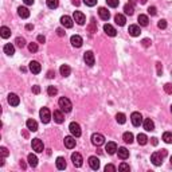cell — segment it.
Here are the masks:
<instances>
[{
	"instance_id": "29",
	"label": "cell",
	"mask_w": 172,
	"mask_h": 172,
	"mask_svg": "<svg viewBox=\"0 0 172 172\" xmlns=\"http://www.w3.org/2000/svg\"><path fill=\"white\" fill-rule=\"evenodd\" d=\"M55 164H57V168H58V170H61V171L66 168V160H65V157H62V156L57 157V161H55Z\"/></svg>"
},
{
	"instance_id": "26",
	"label": "cell",
	"mask_w": 172,
	"mask_h": 172,
	"mask_svg": "<svg viewBox=\"0 0 172 172\" xmlns=\"http://www.w3.org/2000/svg\"><path fill=\"white\" fill-rule=\"evenodd\" d=\"M18 14H19V16L22 18V19H27V18L30 16V11H29V8H26V7H19L18 8Z\"/></svg>"
},
{
	"instance_id": "35",
	"label": "cell",
	"mask_w": 172,
	"mask_h": 172,
	"mask_svg": "<svg viewBox=\"0 0 172 172\" xmlns=\"http://www.w3.org/2000/svg\"><path fill=\"white\" fill-rule=\"evenodd\" d=\"M123 140L126 144H130V143H133V134L130 133V132H125L123 134Z\"/></svg>"
},
{
	"instance_id": "34",
	"label": "cell",
	"mask_w": 172,
	"mask_h": 172,
	"mask_svg": "<svg viewBox=\"0 0 172 172\" xmlns=\"http://www.w3.org/2000/svg\"><path fill=\"white\" fill-rule=\"evenodd\" d=\"M124 11H125V14L126 15H133V12H134V7H133V4H130V3H128V4H125L124 5Z\"/></svg>"
},
{
	"instance_id": "19",
	"label": "cell",
	"mask_w": 172,
	"mask_h": 172,
	"mask_svg": "<svg viewBox=\"0 0 172 172\" xmlns=\"http://www.w3.org/2000/svg\"><path fill=\"white\" fill-rule=\"evenodd\" d=\"M117 155L121 160H126V159L129 157V151H128L125 147H120V148L117 149Z\"/></svg>"
},
{
	"instance_id": "31",
	"label": "cell",
	"mask_w": 172,
	"mask_h": 172,
	"mask_svg": "<svg viewBox=\"0 0 172 172\" xmlns=\"http://www.w3.org/2000/svg\"><path fill=\"white\" fill-rule=\"evenodd\" d=\"M0 35H2V38H3V39L10 38V36H11V30L8 29V27L3 26L2 29H0Z\"/></svg>"
},
{
	"instance_id": "58",
	"label": "cell",
	"mask_w": 172,
	"mask_h": 172,
	"mask_svg": "<svg viewBox=\"0 0 172 172\" xmlns=\"http://www.w3.org/2000/svg\"><path fill=\"white\" fill-rule=\"evenodd\" d=\"M54 77V71H49L47 73V78H52Z\"/></svg>"
},
{
	"instance_id": "63",
	"label": "cell",
	"mask_w": 172,
	"mask_h": 172,
	"mask_svg": "<svg viewBox=\"0 0 172 172\" xmlns=\"http://www.w3.org/2000/svg\"><path fill=\"white\" fill-rule=\"evenodd\" d=\"M171 112H172V105H171Z\"/></svg>"
},
{
	"instance_id": "54",
	"label": "cell",
	"mask_w": 172,
	"mask_h": 172,
	"mask_svg": "<svg viewBox=\"0 0 172 172\" xmlns=\"http://www.w3.org/2000/svg\"><path fill=\"white\" fill-rule=\"evenodd\" d=\"M57 34H58V36H65V34H66V32H65L62 29H58L57 30Z\"/></svg>"
},
{
	"instance_id": "32",
	"label": "cell",
	"mask_w": 172,
	"mask_h": 172,
	"mask_svg": "<svg viewBox=\"0 0 172 172\" xmlns=\"http://www.w3.org/2000/svg\"><path fill=\"white\" fill-rule=\"evenodd\" d=\"M114 22H116V24H118V26H125V22H126V19H125V16L124 15H121V14H117L114 16Z\"/></svg>"
},
{
	"instance_id": "11",
	"label": "cell",
	"mask_w": 172,
	"mask_h": 172,
	"mask_svg": "<svg viewBox=\"0 0 172 172\" xmlns=\"http://www.w3.org/2000/svg\"><path fill=\"white\" fill-rule=\"evenodd\" d=\"M83 61H85V63L87 66H93L96 62V58H94V54H93L92 51H86L85 55H83Z\"/></svg>"
},
{
	"instance_id": "41",
	"label": "cell",
	"mask_w": 172,
	"mask_h": 172,
	"mask_svg": "<svg viewBox=\"0 0 172 172\" xmlns=\"http://www.w3.org/2000/svg\"><path fill=\"white\" fill-rule=\"evenodd\" d=\"M106 4L112 8H116V7H118V4H120V0H106Z\"/></svg>"
},
{
	"instance_id": "23",
	"label": "cell",
	"mask_w": 172,
	"mask_h": 172,
	"mask_svg": "<svg viewBox=\"0 0 172 172\" xmlns=\"http://www.w3.org/2000/svg\"><path fill=\"white\" fill-rule=\"evenodd\" d=\"M128 32H129V35H132V36H139L140 32H141V30H140V26L132 24V26H129V29H128Z\"/></svg>"
},
{
	"instance_id": "43",
	"label": "cell",
	"mask_w": 172,
	"mask_h": 172,
	"mask_svg": "<svg viewBox=\"0 0 172 172\" xmlns=\"http://www.w3.org/2000/svg\"><path fill=\"white\" fill-rule=\"evenodd\" d=\"M118 171H129V165H128L126 163H121V164L118 165Z\"/></svg>"
},
{
	"instance_id": "38",
	"label": "cell",
	"mask_w": 172,
	"mask_h": 172,
	"mask_svg": "<svg viewBox=\"0 0 172 172\" xmlns=\"http://www.w3.org/2000/svg\"><path fill=\"white\" fill-rule=\"evenodd\" d=\"M15 43H16V46H18V47L23 49L24 46H26V39H24V38H22V36H18V38L15 39Z\"/></svg>"
},
{
	"instance_id": "8",
	"label": "cell",
	"mask_w": 172,
	"mask_h": 172,
	"mask_svg": "<svg viewBox=\"0 0 172 172\" xmlns=\"http://www.w3.org/2000/svg\"><path fill=\"white\" fill-rule=\"evenodd\" d=\"M31 147H32V149H34V151H35L36 153L43 152V149H45V145H43L42 140H39V139H32Z\"/></svg>"
},
{
	"instance_id": "49",
	"label": "cell",
	"mask_w": 172,
	"mask_h": 172,
	"mask_svg": "<svg viewBox=\"0 0 172 172\" xmlns=\"http://www.w3.org/2000/svg\"><path fill=\"white\" fill-rule=\"evenodd\" d=\"M148 14L151 15V16H155V15L157 14V10H156V7H149V8H148Z\"/></svg>"
},
{
	"instance_id": "3",
	"label": "cell",
	"mask_w": 172,
	"mask_h": 172,
	"mask_svg": "<svg viewBox=\"0 0 172 172\" xmlns=\"http://www.w3.org/2000/svg\"><path fill=\"white\" fill-rule=\"evenodd\" d=\"M39 116H40V120H42L43 124H49L50 120H51V117H52V114H51V112L49 110V108H42L40 109Z\"/></svg>"
},
{
	"instance_id": "55",
	"label": "cell",
	"mask_w": 172,
	"mask_h": 172,
	"mask_svg": "<svg viewBox=\"0 0 172 172\" xmlns=\"http://www.w3.org/2000/svg\"><path fill=\"white\" fill-rule=\"evenodd\" d=\"M38 42L39 43H45L46 42V38L43 35H38Z\"/></svg>"
},
{
	"instance_id": "47",
	"label": "cell",
	"mask_w": 172,
	"mask_h": 172,
	"mask_svg": "<svg viewBox=\"0 0 172 172\" xmlns=\"http://www.w3.org/2000/svg\"><path fill=\"white\" fill-rule=\"evenodd\" d=\"M105 171H106V172H108V171H109V172H116V171H117V168H116L113 164H108V165L105 167Z\"/></svg>"
},
{
	"instance_id": "51",
	"label": "cell",
	"mask_w": 172,
	"mask_h": 172,
	"mask_svg": "<svg viewBox=\"0 0 172 172\" xmlns=\"http://www.w3.org/2000/svg\"><path fill=\"white\" fill-rule=\"evenodd\" d=\"M89 30H90V32H94L96 31V20L94 19H92V24H90Z\"/></svg>"
},
{
	"instance_id": "22",
	"label": "cell",
	"mask_w": 172,
	"mask_h": 172,
	"mask_svg": "<svg viewBox=\"0 0 172 172\" xmlns=\"http://www.w3.org/2000/svg\"><path fill=\"white\" fill-rule=\"evenodd\" d=\"M104 31H105L106 35H109V36H116V35H117V31H116V29L112 26V24L106 23L104 26Z\"/></svg>"
},
{
	"instance_id": "27",
	"label": "cell",
	"mask_w": 172,
	"mask_h": 172,
	"mask_svg": "<svg viewBox=\"0 0 172 172\" xmlns=\"http://www.w3.org/2000/svg\"><path fill=\"white\" fill-rule=\"evenodd\" d=\"M59 73L63 77H69L71 73V69H70V66H67V65H62V66L59 67Z\"/></svg>"
},
{
	"instance_id": "9",
	"label": "cell",
	"mask_w": 172,
	"mask_h": 172,
	"mask_svg": "<svg viewBox=\"0 0 172 172\" xmlns=\"http://www.w3.org/2000/svg\"><path fill=\"white\" fill-rule=\"evenodd\" d=\"M29 69L32 74H39L40 71H42V66H40V63L36 61H31L29 65Z\"/></svg>"
},
{
	"instance_id": "50",
	"label": "cell",
	"mask_w": 172,
	"mask_h": 172,
	"mask_svg": "<svg viewBox=\"0 0 172 172\" xmlns=\"http://www.w3.org/2000/svg\"><path fill=\"white\" fill-rule=\"evenodd\" d=\"M143 46H144V47H149V46H151V39H143Z\"/></svg>"
},
{
	"instance_id": "61",
	"label": "cell",
	"mask_w": 172,
	"mask_h": 172,
	"mask_svg": "<svg viewBox=\"0 0 172 172\" xmlns=\"http://www.w3.org/2000/svg\"><path fill=\"white\" fill-rule=\"evenodd\" d=\"M139 2L141 3V4H145V3H147V0H139Z\"/></svg>"
},
{
	"instance_id": "48",
	"label": "cell",
	"mask_w": 172,
	"mask_h": 172,
	"mask_svg": "<svg viewBox=\"0 0 172 172\" xmlns=\"http://www.w3.org/2000/svg\"><path fill=\"white\" fill-rule=\"evenodd\" d=\"M0 153H2L3 157H7L8 156V149L5 148V147H2V148H0Z\"/></svg>"
},
{
	"instance_id": "56",
	"label": "cell",
	"mask_w": 172,
	"mask_h": 172,
	"mask_svg": "<svg viewBox=\"0 0 172 172\" xmlns=\"http://www.w3.org/2000/svg\"><path fill=\"white\" fill-rule=\"evenodd\" d=\"M23 2H24V4H27V5H32L35 0H23Z\"/></svg>"
},
{
	"instance_id": "16",
	"label": "cell",
	"mask_w": 172,
	"mask_h": 172,
	"mask_svg": "<svg viewBox=\"0 0 172 172\" xmlns=\"http://www.w3.org/2000/svg\"><path fill=\"white\" fill-rule=\"evenodd\" d=\"M117 144H116L114 141H109L108 144L105 145V151L109 153V155H114L116 152H117Z\"/></svg>"
},
{
	"instance_id": "39",
	"label": "cell",
	"mask_w": 172,
	"mask_h": 172,
	"mask_svg": "<svg viewBox=\"0 0 172 172\" xmlns=\"http://www.w3.org/2000/svg\"><path fill=\"white\" fill-rule=\"evenodd\" d=\"M163 140L167 144H172V133L171 132H164L163 133Z\"/></svg>"
},
{
	"instance_id": "13",
	"label": "cell",
	"mask_w": 172,
	"mask_h": 172,
	"mask_svg": "<svg viewBox=\"0 0 172 172\" xmlns=\"http://www.w3.org/2000/svg\"><path fill=\"white\" fill-rule=\"evenodd\" d=\"M71 161H73V164L76 165V167H81L82 165V163H83V159H82V156H81V153H73L71 155Z\"/></svg>"
},
{
	"instance_id": "40",
	"label": "cell",
	"mask_w": 172,
	"mask_h": 172,
	"mask_svg": "<svg viewBox=\"0 0 172 172\" xmlns=\"http://www.w3.org/2000/svg\"><path fill=\"white\" fill-rule=\"evenodd\" d=\"M57 93H58V89L55 86H49L47 87V94L50 97H54V96H57Z\"/></svg>"
},
{
	"instance_id": "42",
	"label": "cell",
	"mask_w": 172,
	"mask_h": 172,
	"mask_svg": "<svg viewBox=\"0 0 172 172\" xmlns=\"http://www.w3.org/2000/svg\"><path fill=\"white\" fill-rule=\"evenodd\" d=\"M29 50L31 52H36L38 51V45H36V43H30L29 45Z\"/></svg>"
},
{
	"instance_id": "28",
	"label": "cell",
	"mask_w": 172,
	"mask_h": 172,
	"mask_svg": "<svg viewBox=\"0 0 172 172\" xmlns=\"http://www.w3.org/2000/svg\"><path fill=\"white\" fill-rule=\"evenodd\" d=\"M27 161H29V165L30 167H36L38 165V157H36L35 155H32V153H30L29 157H27Z\"/></svg>"
},
{
	"instance_id": "59",
	"label": "cell",
	"mask_w": 172,
	"mask_h": 172,
	"mask_svg": "<svg viewBox=\"0 0 172 172\" xmlns=\"http://www.w3.org/2000/svg\"><path fill=\"white\" fill-rule=\"evenodd\" d=\"M152 144L153 145H157V139H156V137H153L152 139Z\"/></svg>"
},
{
	"instance_id": "14",
	"label": "cell",
	"mask_w": 172,
	"mask_h": 172,
	"mask_svg": "<svg viewBox=\"0 0 172 172\" xmlns=\"http://www.w3.org/2000/svg\"><path fill=\"white\" fill-rule=\"evenodd\" d=\"M70 43H71V46H73V47H81V46H82V43H83V39L81 38L79 35H73L70 38Z\"/></svg>"
},
{
	"instance_id": "6",
	"label": "cell",
	"mask_w": 172,
	"mask_h": 172,
	"mask_svg": "<svg viewBox=\"0 0 172 172\" xmlns=\"http://www.w3.org/2000/svg\"><path fill=\"white\" fill-rule=\"evenodd\" d=\"M73 19H74V22H77V24H79V26H83V24L86 23V16L81 11H74Z\"/></svg>"
},
{
	"instance_id": "52",
	"label": "cell",
	"mask_w": 172,
	"mask_h": 172,
	"mask_svg": "<svg viewBox=\"0 0 172 172\" xmlns=\"http://www.w3.org/2000/svg\"><path fill=\"white\" fill-rule=\"evenodd\" d=\"M156 67H157V76H161L163 67H161V63H160V62H157V63H156Z\"/></svg>"
},
{
	"instance_id": "12",
	"label": "cell",
	"mask_w": 172,
	"mask_h": 172,
	"mask_svg": "<svg viewBox=\"0 0 172 172\" xmlns=\"http://www.w3.org/2000/svg\"><path fill=\"white\" fill-rule=\"evenodd\" d=\"M63 143H65V147L69 149H73L74 147H76V137L71 134V136H66L65 137V140H63Z\"/></svg>"
},
{
	"instance_id": "46",
	"label": "cell",
	"mask_w": 172,
	"mask_h": 172,
	"mask_svg": "<svg viewBox=\"0 0 172 172\" xmlns=\"http://www.w3.org/2000/svg\"><path fill=\"white\" fill-rule=\"evenodd\" d=\"M157 27H159V29H161V30H164L165 27H167V20H164V19L159 20V23H157Z\"/></svg>"
},
{
	"instance_id": "44",
	"label": "cell",
	"mask_w": 172,
	"mask_h": 172,
	"mask_svg": "<svg viewBox=\"0 0 172 172\" xmlns=\"http://www.w3.org/2000/svg\"><path fill=\"white\" fill-rule=\"evenodd\" d=\"M164 90L167 94H172V83H165L164 85Z\"/></svg>"
},
{
	"instance_id": "17",
	"label": "cell",
	"mask_w": 172,
	"mask_h": 172,
	"mask_svg": "<svg viewBox=\"0 0 172 172\" xmlns=\"http://www.w3.org/2000/svg\"><path fill=\"white\" fill-rule=\"evenodd\" d=\"M8 104L11 106H18L20 104V98L16 94H14V93H10L8 94Z\"/></svg>"
},
{
	"instance_id": "20",
	"label": "cell",
	"mask_w": 172,
	"mask_h": 172,
	"mask_svg": "<svg viewBox=\"0 0 172 172\" xmlns=\"http://www.w3.org/2000/svg\"><path fill=\"white\" fill-rule=\"evenodd\" d=\"M52 117H54V121L57 124H62L65 121V116H63V113H62V110H54Z\"/></svg>"
},
{
	"instance_id": "62",
	"label": "cell",
	"mask_w": 172,
	"mask_h": 172,
	"mask_svg": "<svg viewBox=\"0 0 172 172\" xmlns=\"http://www.w3.org/2000/svg\"><path fill=\"white\" fill-rule=\"evenodd\" d=\"M170 161H171V165H172V156H171V157H170Z\"/></svg>"
},
{
	"instance_id": "36",
	"label": "cell",
	"mask_w": 172,
	"mask_h": 172,
	"mask_svg": "<svg viewBox=\"0 0 172 172\" xmlns=\"http://www.w3.org/2000/svg\"><path fill=\"white\" fill-rule=\"evenodd\" d=\"M46 3H47V7L51 10H55L59 5V0H46Z\"/></svg>"
},
{
	"instance_id": "45",
	"label": "cell",
	"mask_w": 172,
	"mask_h": 172,
	"mask_svg": "<svg viewBox=\"0 0 172 172\" xmlns=\"http://www.w3.org/2000/svg\"><path fill=\"white\" fill-rule=\"evenodd\" d=\"M83 3H85L87 7H94L97 4V0H83Z\"/></svg>"
},
{
	"instance_id": "21",
	"label": "cell",
	"mask_w": 172,
	"mask_h": 172,
	"mask_svg": "<svg viewBox=\"0 0 172 172\" xmlns=\"http://www.w3.org/2000/svg\"><path fill=\"white\" fill-rule=\"evenodd\" d=\"M143 125H144V129H145L147 132L155 130V123H153L151 118H145V120H144V123H143Z\"/></svg>"
},
{
	"instance_id": "25",
	"label": "cell",
	"mask_w": 172,
	"mask_h": 172,
	"mask_svg": "<svg viewBox=\"0 0 172 172\" xmlns=\"http://www.w3.org/2000/svg\"><path fill=\"white\" fill-rule=\"evenodd\" d=\"M3 51H4V54H7V55H10V57H12V55L15 54L14 45H12V43H7V45L3 47Z\"/></svg>"
},
{
	"instance_id": "1",
	"label": "cell",
	"mask_w": 172,
	"mask_h": 172,
	"mask_svg": "<svg viewBox=\"0 0 172 172\" xmlns=\"http://www.w3.org/2000/svg\"><path fill=\"white\" fill-rule=\"evenodd\" d=\"M167 156V149H161V152H153L151 156V161L153 163V165L159 167L163 164V157Z\"/></svg>"
},
{
	"instance_id": "33",
	"label": "cell",
	"mask_w": 172,
	"mask_h": 172,
	"mask_svg": "<svg viewBox=\"0 0 172 172\" xmlns=\"http://www.w3.org/2000/svg\"><path fill=\"white\" fill-rule=\"evenodd\" d=\"M137 143H139L140 145H145V144L148 143V137L144 133H139L137 134Z\"/></svg>"
},
{
	"instance_id": "18",
	"label": "cell",
	"mask_w": 172,
	"mask_h": 172,
	"mask_svg": "<svg viewBox=\"0 0 172 172\" xmlns=\"http://www.w3.org/2000/svg\"><path fill=\"white\" fill-rule=\"evenodd\" d=\"M26 126L31 132H36V130H38V123H36L35 120H32V118H29V120L26 121Z\"/></svg>"
},
{
	"instance_id": "24",
	"label": "cell",
	"mask_w": 172,
	"mask_h": 172,
	"mask_svg": "<svg viewBox=\"0 0 172 172\" xmlns=\"http://www.w3.org/2000/svg\"><path fill=\"white\" fill-rule=\"evenodd\" d=\"M98 15H99V18H101L102 20H109V18H110V12L106 10L105 7L99 8V10H98Z\"/></svg>"
},
{
	"instance_id": "53",
	"label": "cell",
	"mask_w": 172,
	"mask_h": 172,
	"mask_svg": "<svg viewBox=\"0 0 172 172\" xmlns=\"http://www.w3.org/2000/svg\"><path fill=\"white\" fill-rule=\"evenodd\" d=\"M32 93H34V94H39V93H40V87L38 85L32 86Z\"/></svg>"
},
{
	"instance_id": "57",
	"label": "cell",
	"mask_w": 172,
	"mask_h": 172,
	"mask_svg": "<svg viewBox=\"0 0 172 172\" xmlns=\"http://www.w3.org/2000/svg\"><path fill=\"white\" fill-rule=\"evenodd\" d=\"M26 30H29V31L34 30V26H32V24H27V26H26Z\"/></svg>"
},
{
	"instance_id": "7",
	"label": "cell",
	"mask_w": 172,
	"mask_h": 172,
	"mask_svg": "<svg viewBox=\"0 0 172 172\" xmlns=\"http://www.w3.org/2000/svg\"><path fill=\"white\" fill-rule=\"evenodd\" d=\"M92 143H93V145L99 147L105 143V137L102 136L101 133H93L92 134Z\"/></svg>"
},
{
	"instance_id": "15",
	"label": "cell",
	"mask_w": 172,
	"mask_h": 172,
	"mask_svg": "<svg viewBox=\"0 0 172 172\" xmlns=\"http://www.w3.org/2000/svg\"><path fill=\"white\" fill-rule=\"evenodd\" d=\"M89 165H90V168L92 170H99V159L97 157V156H90L89 157Z\"/></svg>"
},
{
	"instance_id": "2",
	"label": "cell",
	"mask_w": 172,
	"mask_h": 172,
	"mask_svg": "<svg viewBox=\"0 0 172 172\" xmlns=\"http://www.w3.org/2000/svg\"><path fill=\"white\" fill-rule=\"evenodd\" d=\"M58 105H59V108H61V110L65 112V113H69V112H71V109H73V104H71V101L67 97H61L58 101Z\"/></svg>"
},
{
	"instance_id": "10",
	"label": "cell",
	"mask_w": 172,
	"mask_h": 172,
	"mask_svg": "<svg viewBox=\"0 0 172 172\" xmlns=\"http://www.w3.org/2000/svg\"><path fill=\"white\" fill-rule=\"evenodd\" d=\"M61 24L65 27V29H71L74 24V19H71L70 16H67V15H63V16L61 18Z\"/></svg>"
},
{
	"instance_id": "60",
	"label": "cell",
	"mask_w": 172,
	"mask_h": 172,
	"mask_svg": "<svg viewBox=\"0 0 172 172\" xmlns=\"http://www.w3.org/2000/svg\"><path fill=\"white\" fill-rule=\"evenodd\" d=\"M73 4L74 5H79V0H73Z\"/></svg>"
},
{
	"instance_id": "30",
	"label": "cell",
	"mask_w": 172,
	"mask_h": 172,
	"mask_svg": "<svg viewBox=\"0 0 172 172\" xmlns=\"http://www.w3.org/2000/svg\"><path fill=\"white\" fill-rule=\"evenodd\" d=\"M137 22H139V24H140V26H143V27H145V26H148V24H149V19H148L147 15H139Z\"/></svg>"
},
{
	"instance_id": "37",
	"label": "cell",
	"mask_w": 172,
	"mask_h": 172,
	"mask_svg": "<svg viewBox=\"0 0 172 172\" xmlns=\"http://www.w3.org/2000/svg\"><path fill=\"white\" fill-rule=\"evenodd\" d=\"M116 120H117L118 124H125L126 123V116L124 113H117L116 114Z\"/></svg>"
},
{
	"instance_id": "4",
	"label": "cell",
	"mask_w": 172,
	"mask_h": 172,
	"mask_svg": "<svg viewBox=\"0 0 172 172\" xmlns=\"http://www.w3.org/2000/svg\"><path fill=\"white\" fill-rule=\"evenodd\" d=\"M69 130H70V133L73 134L74 137H79L81 134H82V130H81V126L78 123H70V125H69Z\"/></svg>"
},
{
	"instance_id": "5",
	"label": "cell",
	"mask_w": 172,
	"mask_h": 172,
	"mask_svg": "<svg viewBox=\"0 0 172 172\" xmlns=\"http://www.w3.org/2000/svg\"><path fill=\"white\" fill-rule=\"evenodd\" d=\"M130 121H132L133 126H140V125L143 124V116H141V113H139V112H133V113L130 114Z\"/></svg>"
}]
</instances>
